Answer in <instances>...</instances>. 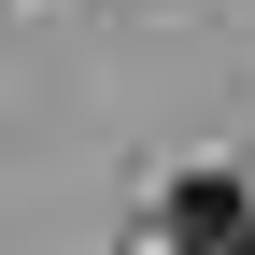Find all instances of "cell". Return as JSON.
I'll list each match as a JSON object with an SVG mask.
<instances>
[{
	"instance_id": "cell-1",
	"label": "cell",
	"mask_w": 255,
	"mask_h": 255,
	"mask_svg": "<svg viewBox=\"0 0 255 255\" xmlns=\"http://www.w3.org/2000/svg\"><path fill=\"white\" fill-rule=\"evenodd\" d=\"M156 227H170V255H255V184H227V170H184L170 199H156Z\"/></svg>"
}]
</instances>
